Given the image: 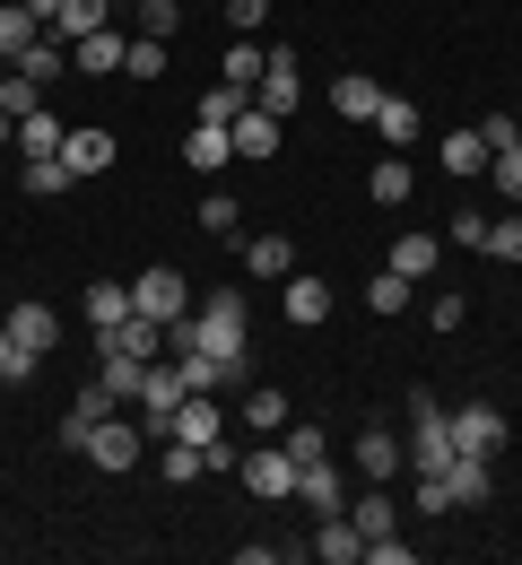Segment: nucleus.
<instances>
[{
    "instance_id": "1",
    "label": "nucleus",
    "mask_w": 522,
    "mask_h": 565,
    "mask_svg": "<svg viewBox=\"0 0 522 565\" xmlns=\"http://www.w3.org/2000/svg\"><path fill=\"white\" fill-rule=\"evenodd\" d=\"M166 349H201V356H219V365H244V349H253L244 287H210L183 322H166Z\"/></svg>"
},
{
    "instance_id": "2",
    "label": "nucleus",
    "mask_w": 522,
    "mask_h": 565,
    "mask_svg": "<svg viewBox=\"0 0 522 565\" xmlns=\"http://www.w3.org/2000/svg\"><path fill=\"white\" fill-rule=\"evenodd\" d=\"M445 461H452V418L418 392V401H409V470H418V479H436Z\"/></svg>"
},
{
    "instance_id": "3",
    "label": "nucleus",
    "mask_w": 522,
    "mask_h": 565,
    "mask_svg": "<svg viewBox=\"0 0 522 565\" xmlns=\"http://www.w3.org/2000/svg\"><path fill=\"white\" fill-rule=\"evenodd\" d=\"M235 479H244V488L270 504V495H297V461H288V444H279V435H262V444L235 461Z\"/></svg>"
},
{
    "instance_id": "4",
    "label": "nucleus",
    "mask_w": 522,
    "mask_h": 565,
    "mask_svg": "<svg viewBox=\"0 0 522 565\" xmlns=\"http://www.w3.org/2000/svg\"><path fill=\"white\" fill-rule=\"evenodd\" d=\"M140 444H149L140 418H122V409H114V418L87 435V461H96V470H114V479H131V470H140Z\"/></svg>"
},
{
    "instance_id": "5",
    "label": "nucleus",
    "mask_w": 522,
    "mask_h": 565,
    "mask_svg": "<svg viewBox=\"0 0 522 565\" xmlns=\"http://www.w3.org/2000/svg\"><path fill=\"white\" fill-rule=\"evenodd\" d=\"M131 313L183 322V313H192V279H183V270H140V279H131Z\"/></svg>"
},
{
    "instance_id": "6",
    "label": "nucleus",
    "mask_w": 522,
    "mask_h": 565,
    "mask_svg": "<svg viewBox=\"0 0 522 565\" xmlns=\"http://www.w3.org/2000/svg\"><path fill=\"white\" fill-rule=\"evenodd\" d=\"M445 418H452V452H479V461H497V452H505V409L470 401V409H445Z\"/></svg>"
},
{
    "instance_id": "7",
    "label": "nucleus",
    "mask_w": 522,
    "mask_h": 565,
    "mask_svg": "<svg viewBox=\"0 0 522 565\" xmlns=\"http://www.w3.org/2000/svg\"><path fill=\"white\" fill-rule=\"evenodd\" d=\"M297 96H305V78H297V53H288V44H279V53H270V62H262V87H253V105H262V114H279V122H288V114H297Z\"/></svg>"
},
{
    "instance_id": "8",
    "label": "nucleus",
    "mask_w": 522,
    "mask_h": 565,
    "mask_svg": "<svg viewBox=\"0 0 522 565\" xmlns=\"http://www.w3.org/2000/svg\"><path fill=\"white\" fill-rule=\"evenodd\" d=\"M436 479H445V495H452V504H470V513H479V504L497 495V461H479V452H452Z\"/></svg>"
},
{
    "instance_id": "9",
    "label": "nucleus",
    "mask_w": 522,
    "mask_h": 565,
    "mask_svg": "<svg viewBox=\"0 0 522 565\" xmlns=\"http://www.w3.org/2000/svg\"><path fill=\"white\" fill-rule=\"evenodd\" d=\"M313 557L322 565H366V531L349 513H313Z\"/></svg>"
},
{
    "instance_id": "10",
    "label": "nucleus",
    "mask_w": 522,
    "mask_h": 565,
    "mask_svg": "<svg viewBox=\"0 0 522 565\" xmlns=\"http://www.w3.org/2000/svg\"><path fill=\"white\" fill-rule=\"evenodd\" d=\"M401 461H409V444L392 435V426H358V479H401Z\"/></svg>"
},
{
    "instance_id": "11",
    "label": "nucleus",
    "mask_w": 522,
    "mask_h": 565,
    "mask_svg": "<svg viewBox=\"0 0 522 565\" xmlns=\"http://www.w3.org/2000/svg\"><path fill=\"white\" fill-rule=\"evenodd\" d=\"M96 383H105V392L131 409V401H140V383H149V365H140L131 349H114V340H96Z\"/></svg>"
},
{
    "instance_id": "12",
    "label": "nucleus",
    "mask_w": 522,
    "mask_h": 565,
    "mask_svg": "<svg viewBox=\"0 0 522 565\" xmlns=\"http://www.w3.org/2000/svg\"><path fill=\"white\" fill-rule=\"evenodd\" d=\"M226 131H235V157H253V166H262V157H279V140H288V122H279V114H262V105H244Z\"/></svg>"
},
{
    "instance_id": "13",
    "label": "nucleus",
    "mask_w": 522,
    "mask_h": 565,
    "mask_svg": "<svg viewBox=\"0 0 522 565\" xmlns=\"http://www.w3.org/2000/svg\"><path fill=\"white\" fill-rule=\"evenodd\" d=\"M78 313H87L96 331H122V322H131V279H87Z\"/></svg>"
},
{
    "instance_id": "14",
    "label": "nucleus",
    "mask_w": 522,
    "mask_h": 565,
    "mask_svg": "<svg viewBox=\"0 0 522 565\" xmlns=\"http://www.w3.org/2000/svg\"><path fill=\"white\" fill-rule=\"evenodd\" d=\"M0 322H9V331H18V349H53V340H62V313H53V305H9V313H0Z\"/></svg>"
},
{
    "instance_id": "15",
    "label": "nucleus",
    "mask_w": 522,
    "mask_h": 565,
    "mask_svg": "<svg viewBox=\"0 0 522 565\" xmlns=\"http://www.w3.org/2000/svg\"><path fill=\"white\" fill-rule=\"evenodd\" d=\"M349 522H358V531H366V540H383V531H401V504H392V495H383V479H366V488L349 495Z\"/></svg>"
},
{
    "instance_id": "16",
    "label": "nucleus",
    "mask_w": 522,
    "mask_h": 565,
    "mask_svg": "<svg viewBox=\"0 0 522 565\" xmlns=\"http://www.w3.org/2000/svg\"><path fill=\"white\" fill-rule=\"evenodd\" d=\"M9 71H26V78H35V87H53V78L71 71V44H62V35H53V26H44V35H35V44H26V53H18V62H9Z\"/></svg>"
},
{
    "instance_id": "17",
    "label": "nucleus",
    "mask_w": 522,
    "mask_h": 565,
    "mask_svg": "<svg viewBox=\"0 0 522 565\" xmlns=\"http://www.w3.org/2000/svg\"><path fill=\"white\" fill-rule=\"evenodd\" d=\"M62 140H71V122H62L53 105H35V114L18 122V157H62Z\"/></svg>"
},
{
    "instance_id": "18",
    "label": "nucleus",
    "mask_w": 522,
    "mask_h": 565,
    "mask_svg": "<svg viewBox=\"0 0 522 565\" xmlns=\"http://www.w3.org/2000/svg\"><path fill=\"white\" fill-rule=\"evenodd\" d=\"M174 435H183V444H219V435H226L219 401H210V392H183V409H174Z\"/></svg>"
},
{
    "instance_id": "19",
    "label": "nucleus",
    "mask_w": 522,
    "mask_h": 565,
    "mask_svg": "<svg viewBox=\"0 0 522 565\" xmlns=\"http://www.w3.org/2000/svg\"><path fill=\"white\" fill-rule=\"evenodd\" d=\"M436 262H445V235H418V226H409V235L392 244V270H401V279H436Z\"/></svg>"
},
{
    "instance_id": "20",
    "label": "nucleus",
    "mask_w": 522,
    "mask_h": 565,
    "mask_svg": "<svg viewBox=\"0 0 522 565\" xmlns=\"http://www.w3.org/2000/svg\"><path fill=\"white\" fill-rule=\"evenodd\" d=\"M297 495L313 504V513H349V488H340V470H331V461H305V470H297Z\"/></svg>"
},
{
    "instance_id": "21",
    "label": "nucleus",
    "mask_w": 522,
    "mask_h": 565,
    "mask_svg": "<svg viewBox=\"0 0 522 565\" xmlns=\"http://www.w3.org/2000/svg\"><path fill=\"white\" fill-rule=\"evenodd\" d=\"M279 305H288V322H297V331L331 322V287H322V279H297V270H288V296H279Z\"/></svg>"
},
{
    "instance_id": "22",
    "label": "nucleus",
    "mask_w": 522,
    "mask_h": 565,
    "mask_svg": "<svg viewBox=\"0 0 522 565\" xmlns=\"http://www.w3.org/2000/svg\"><path fill=\"white\" fill-rule=\"evenodd\" d=\"M62 166H71L78 183L105 174V166H114V131H71V140H62Z\"/></svg>"
},
{
    "instance_id": "23",
    "label": "nucleus",
    "mask_w": 522,
    "mask_h": 565,
    "mask_svg": "<svg viewBox=\"0 0 522 565\" xmlns=\"http://www.w3.org/2000/svg\"><path fill=\"white\" fill-rule=\"evenodd\" d=\"M71 71H122V26H96V35H78L71 44Z\"/></svg>"
},
{
    "instance_id": "24",
    "label": "nucleus",
    "mask_w": 522,
    "mask_h": 565,
    "mask_svg": "<svg viewBox=\"0 0 522 565\" xmlns=\"http://www.w3.org/2000/svg\"><path fill=\"white\" fill-rule=\"evenodd\" d=\"M96 26H114V0H62V9H53V35H62V44L96 35Z\"/></svg>"
},
{
    "instance_id": "25",
    "label": "nucleus",
    "mask_w": 522,
    "mask_h": 565,
    "mask_svg": "<svg viewBox=\"0 0 522 565\" xmlns=\"http://www.w3.org/2000/svg\"><path fill=\"white\" fill-rule=\"evenodd\" d=\"M244 270H253V279H288V270H297V244H288V235H253V244H244Z\"/></svg>"
},
{
    "instance_id": "26",
    "label": "nucleus",
    "mask_w": 522,
    "mask_h": 565,
    "mask_svg": "<svg viewBox=\"0 0 522 565\" xmlns=\"http://www.w3.org/2000/svg\"><path fill=\"white\" fill-rule=\"evenodd\" d=\"M35 35H44V18H35L26 0H0V62H18Z\"/></svg>"
},
{
    "instance_id": "27",
    "label": "nucleus",
    "mask_w": 522,
    "mask_h": 565,
    "mask_svg": "<svg viewBox=\"0 0 522 565\" xmlns=\"http://www.w3.org/2000/svg\"><path fill=\"white\" fill-rule=\"evenodd\" d=\"M183 157H192V174H219L226 157H235V131H219V122H192V140H183Z\"/></svg>"
},
{
    "instance_id": "28",
    "label": "nucleus",
    "mask_w": 522,
    "mask_h": 565,
    "mask_svg": "<svg viewBox=\"0 0 522 565\" xmlns=\"http://www.w3.org/2000/svg\"><path fill=\"white\" fill-rule=\"evenodd\" d=\"M374 140H392L401 157H409V140H418V105H409V96H383V105H374Z\"/></svg>"
},
{
    "instance_id": "29",
    "label": "nucleus",
    "mask_w": 522,
    "mask_h": 565,
    "mask_svg": "<svg viewBox=\"0 0 522 565\" xmlns=\"http://www.w3.org/2000/svg\"><path fill=\"white\" fill-rule=\"evenodd\" d=\"M366 201H383V210H409V157H401V148H392V157L366 174Z\"/></svg>"
},
{
    "instance_id": "30",
    "label": "nucleus",
    "mask_w": 522,
    "mask_h": 565,
    "mask_svg": "<svg viewBox=\"0 0 522 565\" xmlns=\"http://www.w3.org/2000/svg\"><path fill=\"white\" fill-rule=\"evenodd\" d=\"M331 105H340V122H374V105H383V87H374L366 71H349L340 87H331Z\"/></svg>"
},
{
    "instance_id": "31",
    "label": "nucleus",
    "mask_w": 522,
    "mask_h": 565,
    "mask_svg": "<svg viewBox=\"0 0 522 565\" xmlns=\"http://www.w3.org/2000/svg\"><path fill=\"white\" fill-rule=\"evenodd\" d=\"M244 105H253V87H235V78H210V87H201V122H235V114H244Z\"/></svg>"
},
{
    "instance_id": "32",
    "label": "nucleus",
    "mask_w": 522,
    "mask_h": 565,
    "mask_svg": "<svg viewBox=\"0 0 522 565\" xmlns=\"http://www.w3.org/2000/svg\"><path fill=\"white\" fill-rule=\"evenodd\" d=\"M436 157H445V174H461V183H470V174H488V140H479V131H452Z\"/></svg>"
},
{
    "instance_id": "33",
    "label": "nucleus",
    "mask_w": 522,
    "mask_h": 565,
    "mask_svg": "<svg viewBox=\"0 0 522 565\" xmlns=\"http://www.w3.org/2000/svg\"><path fill=\"white\" fill-rule=\"evenodd\" d=\"M18 183H26V201H53V192H71L78 174L62 166V157H26V174H18Z\"/></svg>"
},
{
    "instance_id": "34",
    "label": "nucleus",
    "mask_w": 522,
    "mask_h": 565,
    "mask_svg": "<svg viewBox=\"0 0 522 565\" xmlns=\"http://www.w3.org/2000/svg\"><path fill=\"white\" fill-rule=\"evenodd\" d=\"M131 26H140V35H157V44H166V35L183 26V0H131Z\"/></svg>"
},
{
    "instance_id": "35",
    "label": "nucleus",
    "mask_w": 522,
    "mask_h": 565,
    "mask_svg": "<svg viewBox=\"0 0 522 565\" xmlns=\"http://www.w3.org/2000/svg\"><path fill=\"white\" fill-rule=\"evenodd\" d=\"M244 426H253V435H279V426H288V392H270V383H262V392L244 401Z\"/></svg>"
},
{
    "instance_id": "36",
    "label": "nucleus",
    "mask_w": 522,
    "mask_h": 565,
    "mask_svg": "<svg viewBox=\"0 0 522 565\" xmlns=\"http://www.w3.org/2000/svg\"><path fill=\"white\" fill-rule=\"evenodd\" d=\"M157 470H166L174 488H192V479H201L210 461H201V444H183V435H166V461H157Z\"/></svg>"
},
{
    "instance_id": "37",
    "label": "nucleus",
    "mask_w": 522,
    "mask_h": 565,
    "mask_svg": "<svg viewBox=\"0 0 522 565\" xmlns=\"http://www.w3.org/2000/svg\"><path fill=\"white\" fill-rule=\"evenodd\" d=\"M409 287H418V279H401V270L383 262V279H366V305H374V313H409Z\"/></svg>"
},
{
    "instance_id": "38",
    "label": "nucleus",
    "mask_w": 522,
    "mask_h": 565,
    "mask_svg": "<svg viewBox=\"0 0 522 565\" xmlns=\"http://www.w3.org/2000/svg\"><path fill=\"white\" fill-rule=\"evenodd\" d=\"M122 78H166V44H157V35H131V44H122Z\"/></svg>"
},
{
    "instance_id": "39",
    "label": "nucleus",
    "mask_w": 522,
    "mask_h": 565,
    "mask_svg": "<svg viewBox=\"0 0 522 565\" xmlns=\"http://www.w3.org/2000/svg\"><path fill=\"white\" fill-rule=\"evenodd\" d=\"M35 365H44V356H35V349H18V331L0 322V383H26Z\"/></svg>"
},
{
    "instance_id": "40",
    "label": "nucleus",
    "mask_w": 522,
    "mask_h": 565,
    "mask_svg": "<svg viewBox=\"0 0 522 565\" xmlns=\"http://www.w3.org/2000/svg\"><path fill=\"white\" fill-rule=\"evenodd\" d=\"M279 444H288V461H297V470H305V461H331V444H322L313 426H297V418L279 426Z\"/></svg>"
},
{
    "instance_id": "41",
    "label": "nucleus",
    "mask_w": 522,
    "mask_h": 565,
    "mask_svg": "<svg viewBox=\"0 0 522 565\" xmlns=\"http://www.w3.org/2000/svg\"><path fill=\"white\" fill-rule=\"evenodd\" d=\"M219 78H235V87H262V53H253V35H235V53L219 62Z\"/></svg>"
},
{
    "instance_id": "42",
    "label": "nucleus",
    "mask_w": 522,
    "mask_h": 565,
    "mask_svg": "<svg viewBox=\"0 0 522 565\" xmlns=\"http://www.w3.org/2000/svg\"><path fill=\"white\" fill-rule=\"evenodd\" d=\"M479 253H497V262H522V210L514 217H488V244Z\"/></svg>"
},
{
    "instance_id": "43",
    "label": "nucleus",
    "mask_w": 522,
    "mask_h": 565,
    "mask_svg": "<svg viewBox=\"0 0 522 565\" xmlns=\"http://www.w3.org/2000/svg\"><path fill=\"white\" fill-rule=\"evenodd\" d=\"M488 183H497L505 201H522V140H514V148H497V157H488Z\"/></svg>"
},
{
    "instance_id": "44",
    "label": "nucleus",
    "mask_w": 522,
    "mask_h": 565,
    "mask_svg": "<svg viewBox=\"0 0 522 565\" xmlns=\"http://www.w3.org/2000/svg\"><path fill=\"white\" fill-rule=\"evenodd\" d=\"M427 322H436V331H461V322H470V296H461V287H445V296L427 305Z\"/></svg>"
},
{
    "instance_id": "45",
    "label": "nucleus",
    "mask_w": 522,
    "mask_h": 565,
    "mask_svg": "<svg viewBox=\"0 0 522 565\" xmlns=\"http://www.w3.org/2000/svg\"><path fill=\"white\" fill-rule=\"evenodd\" d=\"M226 26H235V35H262V26H270V0H226Z\"/></svg>"
},
{
    "instance_id": "46",
    "label": "nucleus",
    "mask_w": 522,
    "mask_h": 565,
    "mask_svg": "<svg viewBox=\"0 0 522 565\" xmlns=\"http://www.w3.org/2000/svg\"><path fill=\"white\" fill-rule=\"evenodd\" d=\"M71 409H78V418H87V426H105V418H114V409H122V401H114V392H105V383H87V392H78Z\"/></svg>"
},
{
    "instance_id": "47",
    "label": "nucleus",
    "mask_w": 522,
    "mask_h": 565,
    "mask_svg": "<svg viewBox=\"0 0 522 565\" xmlns=\"http://www.w3.org/2000/svg\"><path fill=\"white\" fill-rule=\"evenodd\" d=\"M445 235H452V244H470V253H479V244H488V217H479V210H452V217H445Z\"/></svg>"
},
{
    "instance_id": "48",
    "label": "nucleus",
    "mask_w": 522,
    "mask_h": 565,
    "mask_svg": "<svg viewBox=\"0 0 522 565\" xmlns=\"http://www.w3.org/2000/svg\"><path fill=\"white\" fill-rule=\"evenodd\" d=\"M235 210H244V201H226V192H210V201H201V226H210V235H235Z\"/></svg>"
},
{
    "instance_id": "49",
    "label": "nucleus",
    "mask_w": 522,
    "mask_h": 565,
    "mask_svg": "<svg viewBox=\"0 0 522 565\" xmlns=\"http://www.w3.org/2000/svg\"><path fill=\"white\" fill-rule=\"evenodd\" d=\"M479 140H488V157H497V148H514V140H522L514 114H488V122H479Z\"/></svg>"
},
{
    "instance_id": "50",
    "label": "nucleus",
    "mask_w": 522,
    "mask_h": 565,
    "mask_svg": "<svg viewBox=\"0 0 522 565\" xmlns=\"http://www.w3.org/2000/svg\"><path fill=\"white\" fill-rule=\"evenodd\" d=\"M26 9H35V18H44V26H53V9H62V0H26Z\"/></svg>"
},
{
    "instance_id": "51",
    "label": "nucleus",
    "mask_w": 522,
    "mask_h": 565,
    "mask_svg": "<svg viewBox=\"0 0 522 565\" xmlns=\"http://www.w3.org/2000/svg\"><path fill=\"white\" fill-rule=\"evenodd\" d=\"M0 148H18V122H9V114H0Z\"/></svg>"
},
{
    "instance_id": "52",
    "label": "nucleus",
    "mask_w": 522,
    "mask_h": 565,
    "mask_svg": "<svg viewBox=\"0 0 522 565\" xmlns=\"http://www.w3.org/2000/svg\"><path fill=\"white\" fill-rule=\"evenodd\" d=\"M0 313H9V287H0Z\"/></svg>"
},
{
    "instance_id": "53",
    "label": "nucleus",
    "mask_w": 522,
    "mask_h": 565,
    "mask_svg": "<svg viewBox=\"0 0 522 565\" xmlns=\"http://www.w3.org/2000/svg\"><path fill=\"white\" fill-rule=\"evenodd\" d=\"M514 131H522V114H514Z\"/></svg>"
},
{
    "instance_id": "54",
    "label": "nucleus",
    "mask_w": 522,
    "mask_h": 565,
    "mask_svg": "<svg viewBox=\"0 0 522 565\" xmlns=\"http://www.w3.org/2000/svg\"><path fill=\"white\" fill-rule=\"evenodd\" d=\"M0 78H9V71H0Z\"/></svg>"
},
{
    "instance_id": "55",
    "label": "nucleus",
    "mask_w": 522,
    "mask_h": 565,
    "mask_svg": "<svg viewBox=\"0 0 522 565\" xmlns=\"http://www.w3.org/2000/svg\"><path fill=\"white\" fill-rule=\"evenodd\" d=\"M514 210H522V201H514Z\"/></svg>"
}]
</instances>
